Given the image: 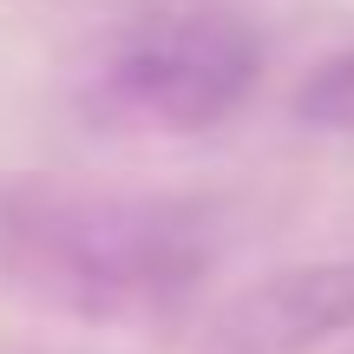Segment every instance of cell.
I'll list each match as a JSON object with an SVG mask.
<instances>
[{
  "mask_svg": "<svg viewBox=\"0 0 354 354\" xmlns=\"http://www.w3.org/2000/svg\"><path fill=\"white\" fill-rule=\"evenodd\" d=\"M223 230L190 197H46L7 216V263L39 302L92 322H151L203 289Z\"/></svg>",
  "mask_w": 354,
  "mask_h": 354,
  "instance_id": "6da1fadb",
  "label": "cell"
},
{
  "mask_svg": "<svg viewBox=\"0 0 354 354\" xmlns=\"http://www.w3.org/2000/svg\"><path fill=\"white\" fill-rule=\"evenodd\" d=\"M263 73V46L230 13H171L145 20L125 39L92 59L86 73V118L99 131H131V138H184L210 131L250 99Z\"/></svg>",
  "mask_w": 354,
  "mask_h": 354,
  "instance_id": "7a4b0ae2",
  "label": "cell"
},
{
  "mask_svg": "<svg viewBox=\"0 0 354 354\" xmlns=\"http://www.w3.org/2000/svg\"><path fill=\"white\" fill-rule=\"evenodd\" d=\"M354 335V263H295L236 289L203 328V354H308Z\"/></svg>",
  "mask_w": 354,
  "mask_h": 354,
  "instance_id": "3957f363",
  "label": "cell"
},
{
  "mask_svg": "<svg viewBox=\"0 0 354 354\" xmlns=\"http://www.w3.org/2000/svg\"><path fill=\"white\" fill-rule=\"evenodd\" d=\"M295 112H302V125H315V131L354 138V53L328 59L302 92H295Z\"/></svg>",
  "mask_w": 354,
  "mask_h": 354,
  "instance_id": "277c9868",
  "label": "cell"
}]
</instances>
